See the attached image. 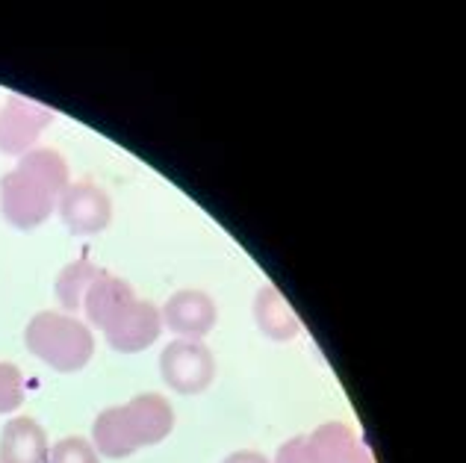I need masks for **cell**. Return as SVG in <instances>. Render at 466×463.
Returning a JSON list of instances; mask_svg holds the SVG:
<instances>
[{
    "label": "cell",
    "mask_w": 466,
    "mask_h": 463,
    "mask_svg": "<svg viewBox=\"0 0 466 463\" xmlns=\"http://www.w3.org/2000/svg\"><path fill=\"white\" fill-rule=\"evenodd\" d=\"M71 184L68 163L54 148H33L0 177V213L18 230H35L56 210Z\"/></svg>",
    "instance_id": "1"
},
{
    "label": "cell",
    "mask_w": 466,
    "mask_h": 463,
    "mask_svg": "<svg viewBox=\"0 0 466 463\" xmlns=\"http://www.w3.org/2000/svg\"><path fill=\"white\" fill-rule=\"evenodd\" d=\"M175 428V408L166 396L142 393L121 408H106L92 422V446L101 458L125 460L145 446L163 443Z\"/></svg>",
    "instance_id": "2"
},
{
    "label": "cell",
    "mask_w": 466,
    "mask_h": 463,
    "mask_svg": "<svg viewBox=\"0 0 466 463\" xmlns=\"http://www.w3.org/2000/svg\"><path fill=\"white\" fill-rule=\"evenodd\" d=\"M24 346L33 357H39L45 367L54 372H80L95 355L92 327L77 316L68 313H35L27 331H24Z\"/></svg>",
    "instance_id": "3"
},
{
    "label": "cell",
    "mask_w": 466,
    "mask_h": 463,
    "mask_svg": "<svg viewBox=\"0 0 466 463\" xmlns=\"http://www.w3.org/2000/svg\"><path fill=\"white\" fill-rule=\"evenodd\" d=\"M163 381L183 396H198L216 377V357L201 339H171L159 355Z\"/></svg>",
    "instance_id": "4"
},
{
    "label": "cell",
    "mask_w": 466,
    "mask_h": 463,
    "mask_svg": "<svg viewBox=\"0 0 466 463\" xmlns=\"http://www.w3.org/2000/svg\"><path fill=\"white\" fill-rule=\"evenodd\" d=\"M54 121V113L39 101L24 95H9L0 106V151L6 156H21L35 148L45 127Z\"/></svg>",
    "instance_id": "5"
},
{
    "label": "cell",
    "mask_w": 466,
    "mask_h": 463,
    "mask_svg": "<svg viewBox=\"0 0 466 463\" xmlns=\"http://www.w3.org/2000/svg\"><path fill=\"white\" fill-rule=\"evenodd\" d=\"M59 218L63 225L77 237H92L101 234L113 218V204H109L106 189H101L92 180H77V184H68L66 192L59 195Z\"/></svg>",
    "instance_id": "6"
},
{
    "label": "cell",
    "mask_w": 466,
    "mask_h": 463,
    "mask_svg": "<svg viewBox=\"0 0 466 463\" xmlns=\"http://www.w3.org/2000/svg\"><path fill=\"white\" fill-rule=\"evenodd\" d=\"M159 331H163V316H159L157 304L133 298L127 307L104 327V337L109 348L121 351V355H137V351H145L157 343Z\"/></svg>",
    "instance_id": "7"
},
{
    "label": "cell",
    "mask_w": 466,
    "mask_h": 463,
    "mask_svg": "<svg viewBox=\"0 0 466 463\" xmlns=\"http://www.w3.org/2000/svg\"><path fill=\"white\" fill-rule=\"evenodd\" d=\"M159 316L168 331L180 339H201L216 327L218 307L201 289H180L159 307Z\"/></svg>",
    "instance_id": "8"
},
{
    "label": "cell",
    "mask_w": 466,
    "mask_h": 463,
    "mask_svg": "<svg viewBox=\"0 0 466 463\" xmlns=\"http://www.w3.org/2000/svg\"><path fill=\"white\" fill-rule=\"evenodd\" d=\"M316 463H375L360 434L346 422H325L308 434Z\"/></svg>",
    "instance_id": "9"
},
{
    "label": "cell",
    "mask_w": 466,
    "mask_h": 463,
    "mask_svg": "<svg viewBox=\"0 0 466 463\" xmlns=\"http://www.w3.org/2000/svg\"><path fill=\"white\" fill-rule=\"evenodd\" d=\"M51 443L45 428L30 417H15L0 431V463H47Z\"/></svg>",
    "instance_id": "10"
},
{
    "label": "cell",
    "mask_w": 466,
    "mask_h": 463,
    "mask_svg": "<svg viewBox=\"0 0 466 463\" xmlns=\"http://www.w3.org/2000/svg\"><path fill=\"white\" fill-rule=\"evenodd\" d=\"M133 298H137V292H133V287L127 284V280L109 275L104 269L101 275L95 277V284L89 287V292H86L83 313H86V319H89L92 327L104 331V327L113 322Z\"/></svg>",
    "instance_id": "11"
},
{
    "label": "cell",
    "mask_w": 466,
    "mask_h": 463,
    "mask_svg": "<svg viewBox=\"0 0 466 463\" xmlns=\"http://www.w3.org/2000/svg\"><path fill=\"white\" fill-rule=\"evenodd\" d=\"M254 322L257 327L275 343H289L301 331V322L296 310L284 301V296L275 287H263L254 298Z\"/></svg>",
    "instance_id": "12"
},
{
    "label": "cell",
    "mask_w": 466,
    "mask_h": 463,
    "mask_svg": "<svg viewBox=\"0 0 466 463\" xmlns=\"http://www.w3.org/2000/svg\"><path fill=\"white\" fill-rule=\"evenodd\" d=\"M104 269L92 260H75L68 263L63 272L56 277V298L66 307L68 316H77L83 310V298L89 287L95 284V277L101 275Z\"/></svg>",
    "instance_id": "13"
},
{
    "label": "cell",
    "mask_w": 466,
    "mask_h": 463,
    "mask_svg": "<svg viewBox=\"0 0 466 463\" xmlns=\"http://www.w3.org/2000/svg\"><path fill=\"white\" fill-rule=\"evenodd\" d=\"M47 463H101V455L95 452V446L83 437H66L51 446Z\"/></svg>",
    "instance_id": "14"
},
{
    "label": "cell",
    "mask_w": 466,
    "mask_h": 463,
    "mask_svg": "<svg viewBox=\"0 0 466 463\" xmlns=\"http://www.w3.org/2000/svg\"><path fill=\"white\" fill-rule=\"evenodd\" d=\"M24 401V375L12 363H0V413L18 410Z\"/></svg>",
    "instance_id": "15"
},
{
    "label": "cell",
    "mask_w": 466,
    "mask_h": 463,
    "mask_svg": "<svg viewBox=\"0 0 466 463\" xmlns=\"http://www.w3.org/2000/svg\"><path fill=\"white\" fill-rule=\"evenodd\" d=\"M275 463H316L308 434L292 437V440H287L284 446H280L278 455H275Z\"/></svg>",
    "instance_id": "16"
},
{
    "label": "cell",
    "mask_w": 466,
    "mask_h": 463,
    "mask_svg": "<svg viewBox=\"0 0 466 463\" xmlns=\"http://www.w3.org/2000/svg\"><path fill=\"white\" fill-rule=\"evenodd\" d=\"M225 463H268L260 452H251V448H242V452H233L225 458Z\"/></svg>",
    "instance_id": "17"
}]
</instances>
